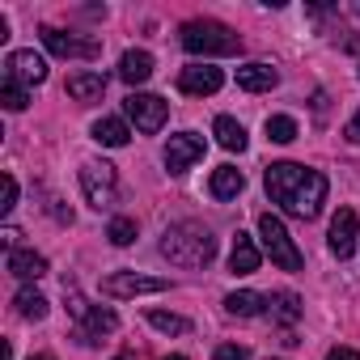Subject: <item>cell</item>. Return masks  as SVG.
<instances>
[{
  "label": "cell",
  "instance_id": "6da1fadb",
  "mask_svg": "<svg viewBox=\"0 0 360 360\" xmlns=\"http://www.w3.org/2000/svg\"><path fill=\"white\" fill-rule=\"evenodd\" d=\"M263 183H267V195L297 221H314L326 204V178L318 169H305L297 161H276L267 165L263 174Z\"/></svg>",
  "mask_w": 360,
  "mask_h": 360
},
{
  "label": "cell",
  "instance_id": "7a4b0ae2",
  "mask_svg": "<svg viewBox=\"0 0 360 360\" xmlns=\"http://www.w3.org/2000/svg\"><path fill=\"white\" fill-rule=\"evenodd\" d=\"M161 255L174 263V267H208L217 259V238L195 225V221H183V225H169L165 238H161Z\"/></svg>",
  "mask_w": 360,
  "mask_h": 360
},
{
  "label": "cell",
  "instance_id": "3957f363",
  "mask_svg": "<svg viewBox=\"0 0 360 360\" xmlns=\"http://www.w3.org/2000/svg\"><path fill=\"white\" fill-rule=\"evenodd\" d=\"M178 34H183V47L191 56H238L242 51V39L221 22H187Z\"/></svg>",
  "mask_w": 360,
  "mask_h": 360
},
{
  "label": "cell",
  "instance_id": "277c9868",
  "mask_svg": "<svg viewBox=\"0 0 360 360\" xmlns=\"http://www.w3.org/2000/svg\"><path fill=\"white\" fill-rule=\"evenodd\" d=\"M259 238H263V250L271 255L276 267H284V271H297V267H301V250L292 246V238H288V229H284L280 217L263 212V217H259Z\"/></svg>",
  "mask_w": 360,
  "mask_h": 360
},
{
  "label": "cell",
  "instance_id": "5b68a950",
  "mask_svg": "<svg viewBox=\"0 0 360 360\" xmlns=\"http://www.w3.org/2000/svg\"><path fill=\"white\" fill-rule=\"evenodd\" d=\"M81 191H85V200H89L98 212L110 208L115 195H119L115 165H106V161H85V165H81Z\"/></svg>",
  "mask_w": 360,
  "mask_h": 360
},
{
  "label": "cell",
  "instance_id": "8992f818",
  "mask_svg": "<svg viewBox=\"0 0 360 360\" xmlns=\"http://www.w3.org/2000/svg\"><path fill=\"white\" fill-rule=\"evenodd\" d=\"M123 110H127V119L140 127V131H161V123H165V115H169V106H165V98H157V94H131L127 102H123Z\"/></svg>",
  "mask_w": 360,
  "mask_h": 360
},
{
  "label": "cell",
  "instance_id": "52a82bcc",
  "mask_svg": "<svg viewBox=\"0 0 360 360\" xmlns=\"http://www.w3.org/2000/svg\"><path fill=\"white\" fill-rule=\"evenodd\" d=\"M169 280H157V276H136V271H115L102 280V292L106 297H144V292H165Z\"/></svg>",
  "mask_w": 360,
  "mask_h": 360
},
{
  "label": "cell",
  "instance_id": "ba28073f",
  "mask_svg": "<svg viewBox=\"0 0 360 360\" xmlns=\"http://www.w3.org/2000/svg\"><path fill=\"white\" fill-rule=\"evenodd\" d=\"M200 157H204V136H195V131L169 136V144H165V169L169 174H187Z\"/></svg>",
  "mask_w": 360,
  "mask_h": 360
},
{
  "label": "cell",
  "instance_id": "9c48e42d",
  "mask_svg": "<svg viewBox=\"0 0 360 360\" xmlns=\"http://www.w3.org/2000/svg\"><path fill=\"white\" fill-rule=\"evenodd\" d=\"M5 81H13V85H43L47 81V60L43 56H34V51H9V60H5Z\"/></svg>",
  "mask_w": 360,
  "mask_h": 360
},
{
  "label": "cell",
  "instance_id": "30bf717a",
  "mask_svg": "<svg viewBox=\"0 0 360 360\" xmlns=\"http://www.w3.org/2000/svg\"><path fill=\"white\" fill-rule=\"evenodd\" d=\"M39 34H43L47 51L60 56V60H98V51H102L98 43H81V39H72V34H64V30H56V26H43Z\"/></svg>",
  "mask_w": 360,
  "mask_h": 360
},
{
  "label": "cell",
  "instance_id": "8fae6325",
  "mask_svg": "<svg viewBox=\"0 0 360 360\" xmlns=\"http://www.w3.org/2000/svg\"><path fill=\"white\" fill-rule=\"evenodd\" d=\"M326 246H330V255H335V259H347V255L356 250V212H352V208H339V212L330 217Z\"/></svg>",
  "mask_w": 360,
  "mask_h": 360
},
{
  "label": "cell",
  "instance_id": "7c38bea8",
  "mask_svg": "<svg viewBox=\"0 0 360 360\" xmlns=\"http://www.w3.org/2000/svg\"><path fill=\"white\" fill-rule=\"evenodd\" d=\"M225 85V72L221 68H212V64H191V68H183L178 72V89L183 94H217Z\"/></svg>",
  "mask_w": 360,
  "mask_h": 360
},
{
  "label": "cell",
  "instance_id": "4fadbf2b",
  "mask_svg": "<svg viewBox=\"0 0 360 360\" xmlns=\"http://www.w3.org/2000/svg\"><path fill=\"white\" fill-rule=\"evenodd\" d=\"M276 81H280V72L271 68V64H242L238 68V85L246 89V94H267V89H276Z\"/></svg>",
  "mask_w": 360,
  "mask_h": 360
},
{
  "label": "cell",
  "instance_id": "5bb4252c",
  "mask_svg": "<svg viewBox=\"0 0 360 360\" xmlns=\"http://www.w3.org/2000/svg\"><path fill=\"white\" fill-rule=\"evenodd\" d=\"M259 246H255V238L250 233H238L233 238V250H229V271L233 276H250V271H259Z\"/></svg>",
  "mask_w": 360,
  "mask_h": 360
},
{
  "label": "cell",
  "instance_id": "9a60e30c",
  "mask_svg": "<svg viewBox=\"0 0 360 360\" xmlns=\"http://www.w3.org/2000/svg\"><path fill=\"white\" fill-rule=\"evenodd\" d=\"M68 98H77V102H94V98H102L106 94V77L102 72H77V77H68Z\"/></svg>",
  "mask_w": 360,
  "mask_h": 360
},
{
  "label": "cell",
  "instance_id": "2e32d148",
  "mask_svg": "<svg viewBox=\"0 0 360 360\" xmlns=\"http://www.w3.org/2000/svg\"><path fill=\"white\" fill-rule=\"evenodd\" d=\"M81 326H85L81 339H85V343H98L102 335H110V330L119 326V318H115L110 309H94V305H89V309L81 314Z\"/></svg>",
  "mask_w": 360,
  "mask_h": 360
},
{
  "label": "cell",
  "instance_id": "e0dca14e",
  "mask_svg": "<svg viewBox=\"0 0 360 360\" xmlns=\"http://www.w3.org/2000/svg\"><path fill=\"white\" fill-rule=\"evenodd\" d=\"M242 187H246V174H242L238 165L212 169V195H217V200H233V195H242Z\"/></svg>",
  "mask_w": 360,
  "mask_h": 360
},
{
  "label": "cell",
  "instance_id": "ac0fdd59",
  "mask_svg": "<svg viewBox=\"0 0 360 360\" xmlns=\"http://www.w3.org/2000/svg\"><path fill=\"white\" fill-rule=\"evenodd\" d=\"M119 77H123L127 85H144V81L153 77V56H148V51H127V56L119 60Z\"/></svg>",
  "mask_w": 360,
  "mask_h": 360
},
{
  "label": "cell",
  "instance_id": "d6986e66",
  "mask_svg": "<svg viewBox=\"0 0 360 360\" xmlns=\"http://www.w3.org/2000/svg\"><path fill=\"white\" fill-rule=\"evenodd\" d=\"M9 271L18 280H39V276H47V259L34 250H9Z\"/></svg>",
  "mask_w": 360,
  "mask_h": 360
},
{
  "label": "cell",
  "instance_id": "ffe728a7",
  "mask_svg": "<svg viewBox=\"0 0 360 360\" xmlns=\"http://www.w3.org/2000/svg\"><path fill=\"white\" fill-rule=\"evenodd\" d=\"M89 131H94V140H98V144H106V148H123V144L131 140V131H127V123H123V119H98Z\"/></svg>",
  "mask_w": 360,
  "mask_h": 360
},
{
  "label": "cell",
  "instance_id": "44dd1931",
  "mask_svg": "<svg viewBox=\"0 0 360 360\" xmlns=\"http://www.w3.org/2000/svg\"><path fill=\"white\" fill-rule=\"evenodd\" d=\"M212 136H217L221 148H229V153H242V148H246V127H242L238 119H229V115H221V119L212 123Z\"/></svg>",
  "mask_w": 360,
  "mask_h": 360
},
{
  "label": "cell",
  "instance_id": "7402d4cb",
  "mask_svg": "<svg viewBox=\"0 0 360 360\" xmlns=\"http://www.w3.org/2000/svg\"><path fill=\"white\" fill-rule=\"evenodd\" d=\"M225 309H229V314H238V318H255V314H263V309H267V297H263V292L242 288V292H229V297H225Z\"/></svg>",
  "mask_w": 360,
  "mask_h": 360
},
{
  "label": "cell",
  "instance_id": "603a6c76",
  "mask_svg": "<svg viewBox=\"0 0 360 360\" xmlns=\"http://www.w3.org/2000/svg\"><path fill=\"white\" fill-rule=\"evenodd\" d=\"M267 314H271L276 322L292 326V322L301 318V297H297V292H271V297H267Z\"/></svg>",
  "mask_w": 360,
  "mask_h": 360
},
{
  "label": "cell",
  "instance_id": "cb8c5ba5",
  "mask_svg": "<svg viewBox=\"0 0 360 360\" xmlns=\"http://www.w3.org/2000/svg\"><path fill=\"white\" fill-rule=\"evenodd\" d=\"M13 305H18V314H22V318H30V322L47 318V297H43V292H34V288H22V292L13 297Z\"/></svg>",
  "mask_w": 360,
  "mask_h": 360
},
{
  "label": "cell",
  "instance_id": "d4e9b609",
  "mask_svg": "<svg viewBox=\"0 0 360 360\" xmlns=\"http://www.w3.org/2000/svg\"><path fill=\"white\" fill-rule=\"evenodd\" d=\"M267 140H276V144H292V140H297V119H288V115H271V119H267Z\"/></svg>",
  "mask_w": 360,
  "mask_h": 360
},
{
  "label": "cell",
  "instance_id": "484cf974",
  "mask_svg": "<svg viewBox=\"0 0 360 360\" xmlns=\"http://www.w3.org/2000/svg\"><path fill=\"white\" fill-rule=\"evenodd\" d=\"M148 322H153L157 330H165V335H187V330H191V322H187V318L165 314V309H148Z\"/></svg>",
  "mask_w": 360,
  "mask_h": 360
},
{
  "label": "cell",
  "instance_id": "4316f807",
  "mask_svg": "<svg viewBox=\"0 0 360 360\" xmlns=\"http://www.w3.org/2000/svg\"><path fill=\"white\" fill-rule=\"evenodd\" d=\"M106 238H110L115 246H131V242H136V221H131V217H115V221L106 225Z\"/></svg>",
  "mask_w": 360,
  "mask_h": 360
},
{
  "label": "cell",
  "instance_id": "83f0119b",
  "mask_svg": "<svg viewBox=\"0 0 360 360\" xmlns=\"http://www.w3.org/2000/svg\"><path fill=\"white\" fill-rule=\"evenodd\" d=\"M0 102H5V110H26L30 106V94L13 81H5V89H0Z\"/></svg>",
  "mask_w": 360,
  "mask_h": 360
},
{
  "label": "cell",
  "instance_id": "f1b7e54d",
  "mask_svg": "<svg viewBox=\"0 0 360 360\" xmlns=\"http://www.w3.org/2000/svg\"><path fill=\"white\" fill-rule=\"evenodd\" d=\"M18 208V178L5 174V204H0V212H13Z\"/></svg>",
  "mask_w": 360,
  "mask_h": 360
},
{
  "label": "cell",
  "instance_id": "f546056e",
  "mask_svg": "<svg viewBox=\"0 0 360 360\" xmlns=\"http://www.w3.org/2000/svg\"><path fill=\"white\" fill-rule=\"evenodd\" d=\"M212 360H246V347H242V343H221Z\"/></svg>",
  "mask_w": 360,
  "mask_h": 360
},
{
  "label": "cell",
  "instance_id": "4dcf8cb0",
  "mask_svg": "<svg viewBox=\"0 0 360 360\" xmlns=\"http://www.w3.org/2000/svg\"><path fill=\"white\" fill-rule=\"evenodd\" d=\"M343 136H347L352 144H360V110H356V115L347 119V127H343Z\"/></svg>",
  "mask_w": 360,
  "mask_h": 360
},
{
  "label": "cell",
  "instance_id": "1f68e13d",
  "mask_svg": "<svg viewBox=\"0 0 360 360\" xmlns=\"http://www.w3.org/2000/svg\"><path fill=\"white\" fill-rule=\"evenodd\" d=\"M326 360H360V352H352V347H330Z\"/></svg>",
  "mask_w": 360,
  "mask_h": 360
},
{
  "label": "cell",
  "instance_id": "d6a6232c",
  "mask_svg": "<svg viewBox=\"0 0 360 360\" xmlns=\"http://www.w3.org/2000/svg\"><path fill=\"white\" fill-rule=\"evenodd\" d=\"M115 360H136V356H131V352H119V356H115Z\"/></svg>",
  "mask_w": 360,
  "mask_h": 360
},
{
  "label": "cell",
  "instance_id": "836d02e7",
  "mask_svg": "<svg viewBox=\"0 0 360 360\" xmlns=\"http://www.w3.org/2000/svg\"><path fill=\"white\" fill-rule=\"evenodd\" d=\"M5 360H13V347H9V343H5Z\"/></svg>",
  "mask_w": 360,
  "mask_h": 360
},
{
  "label": "cell",
  "instance_id": "e575fe53",
  "mask_svg": "<svg viewBox=\"0 0 360 360\" xmlns=\"http://www.w3.org/2000/svg\"><path fill=\"white\" fill-rule=\"evenodd\" d=\"M30 360H56V356H30Z\"/></svg>",
  "mask_w": 360,
  "mask_h": 360
},
{
  "label": "cell",
  "instance_id": "d590c367",
  "mask_svg": "<svg viewBox=\"0 0 360 360\" xmlns=\"http://www.w3.org/2000/svg\"><path fill=\"white\" fill-rule=\"evenodd\" d=\"M165 360H187V356H165Z\"/></svg>",
  "mask_w": 360,
  "mask_h": 360
}]
</instances>
